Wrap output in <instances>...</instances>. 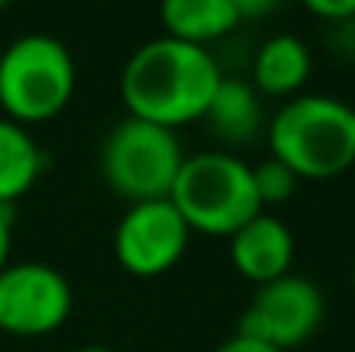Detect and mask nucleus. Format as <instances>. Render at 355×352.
Here are the masks:
<instances>
[{"instance_id":"nucleus-8","label":"nucleus","mask_w":355,"mask_h":352,"mask_svg":"<svg viewBox=\"0 0 355 352\" xmlns=\"http://www.w3.org/2000/svg\"><path fill=\"white\" fill-rule=\"evenodd\" d=\"M190 245V228L180 211L162 201L128 204L114 228V255L131 276H162L169 273Z\"/></svg>"},{"instance_id":"nucleus-16","label":"nucleus","mask_w":355,"mask_h":352,"mask_svg":"<svg viewBox=\"0 0 355 352\" xmlns=\"http://www.w3.org/2000/svg\"><path fill=\"white\" fill-rule=\"evenodd\" d=\"M214 352H276V349H269V346H262V342H255V339H245V335H232L228 342H221Z\"/></svg>"},{"instance_id":"nucleus-9","label":"nucleus","mask_w":355,"mask_h":352,"mask_svg":"<svg viewBox=\"0 0 355 352\" xmlns=\"http://www.w3.org/2000/svg\"><path fill=\"white\" fill-rule=\"evenodd\" d=\"M293 252H297L293 232L286 228V221H279L269 211L255 215L248 225H241L228 238L232 266L245 280H252L255 287L293 273Z\"/></svg>"},{"instance_id":"nucleus-17","label":"nucleus","mask_w":355,"mask_h":352,"mask_svg":"<svg viewBox=\"0 0 355 352\" xmlns=\"http://www.w3.org/2000/svg\"><path fill=\"white\" fill-rule=\"evenodd\" d=\"M235 7H238V21H245V17H262V14H272V10H276L272 0H235Z\"/></svg>"},{"instance_id":"nucleus-3","label":"nucleus","mask_w":355,"mask_h":352,"mask_svg":"<svg viewBox=\"0 0 355 352\" xmlns=\"http://www.w3.org/2000/svg\"><path fill=\"white\" fill-rule=\"evenodd\" d=\"M169 204L180 211L190 235L200 232L214 238H232L241 225L262 215L248 162L225 149L187 156L169 190Z\"/></svg>"},{"instance_id":"nucleus-10","label":"nucleus","mask_w":355,"mask_h":352,"mask_svg":"<svg viewBox=\"0 0 355 352\" xmlns=\"http://www.w3.org/2000/svg\"><path fill=\"white\" fill-rule=\"evenodd\" d=\"M311 76V49L297 35H272L255 52L252 87L259 97H300Z\"/></svg>"},{"instance_id":"nucleus-11","label":"nucleus","mask_w":355,"mask_h":352,"mask_svg":"<svg viewBox=\"0 0 355 352\" xmlns=\"http://www.w3.org/2000/svg\"><path fill=\"white\" fill-rule=\"evenodd\" d=\"M204 121L211 124V131L225 145H245L266 124V117H262V97L255 94V87L248 80L221 76V83H218L211 104H207Z\"/></svg>"},{"instance_id":"nucleus-20","label":"nucleus","mask_w":355,"mask_h":352,"mask_svg":"<svg viewBox=\"0 0 355 352\" xmlns=\"http://www.w3.org/2000/svg\"><path fill=\"white\" fill-rule=\"evenodd\" d=\"M352 287H355V266H352Z\"/></svg>"},{"instance_id":"nucleus-14","label":"nucleus","mask_w":355,"mask_h":352,"mask_svg":"<svg viewBox=\"0 0 355 352\" xmlns=\"http://www.w3.org/2000/svg\"><path fill=\"white\" fill-rule=\"evenodd\" d=\"M252 169V187H255V197H259V204H262V211L266 208H276V204H286L293 194H297V176L279 162V159H262V162H255V166H248Z\"/></svg>"},{"instance_id":"nucleus-19","label":"nucleus","mask_w":355,"mask_h":352,"mask_svg":"<svg viewBox=\"0 0 355 352\" xmlns=\"http://www.w3.org/2000/svg\"><path fill=\"white\" fill-rule=\"evenodd\" d=\"M76 352H114V349H104V346H83V349H76Z\"/></svg>"},{"instance_id":"nucleus-5","label":"nucleus","mask_w":355,"mask_h":352,"mask_svg":"<svg viewBox=\"0 0 355 352\" xmlns=\"http://www.w3.org/2000/svg\"><path fill=\"white\" fill-rule=\"evenodd\" d=\"M183 159L187 156L176 131L124 117L101 145V176L128 204L162 201L169 197Z\"/></svg>"},{"instance_id":"nucleus-1","label":"nucleus","mask_w":355,"mask_h":352,"mask_svg":"<svg viewBox=\"0 0 355 352\" xmlns=\"http://www.w3.org/2000/svg\"><path fill=\"white\" fill-rule=\"evenodd\" d=\"M221 83V69L207 49L159 35L135 49L121 73V101L128 117L176 131L204 121L207 104Z\"/></svg>"},{"instance_id":"nucleus-2","label":"nucleus","mask_w":355,"mask_h":352,"mask_svg":"<svg viewBox=\"0 0 355 352\" xmlns=\"http://www.w3.org/2000/svg\"><path fill=\"white\" fill-rule=\"evenodd\" d=\"M269 156L297 180H335L355 166V108L338 97L300 94L269 121Z\"/></svg>"},{"instance_id":"nucleus-21","label":"nucleus","mask_w":355,"mask_h":352,"mask_svg":"<svg viewBox=\"0 0 355 352\" xmlns=\"http://www.w3.org/2000/svg\"><path fill=\"white\" fill-rule=\"evenodd\" d=\"M0 10H3V0H0Z\"/></svg>"},{"instance_id":"nucleus-6","label":"nucleus","mask_w":355,"mask_h":352,"mask_svg":"<svg viewBox=\"0 0 355 352\" xmlns=\"http://www.w3.org/2000/svg\"><path fill=\"white\" fill-rule=\"evenodd\" d=\"M324 318V294L314 280L286 273L255 287L248 308L238 318V335L255 339L276 352L304 346Z\"/></svg>"},{"instance_id":"nucleus-4","label":"nucleus","mask_w":355,"mask_h":352,"mask_svg":"<svg viewBox=\"0 0 355 352\" xmlns=\"http://www.w3.org/2000/svg\"><path fill=\"white\" fill-rule=\"evenodd\" d=\"M76 94V62L52 35H21L0 56V111L28 128L59 117Z\"/></svg>"},{"instance_id":"nucleus-13","label":"nucleus","mask_w":355,"mask_h":352,"mask_svg":"<svg viewBox=\"0 0 355 352\" xmlns=\"http://www.w3.org/2000/svg\"><path fill=\"white\" fill-rule=\"evenodd\" d=\"M45 156L28 128L0 117V208L21 201L42 176Z\"/></svg>"},{"instance_id":"nucleus-12","label":"nucleus","mask_w":355,"mask_h":352,"mask_svg":"<svg viewBox=\"0 0 355 352\" xmlns=\"http://www.w3.org/2000/svg\"><path fill=\"white\" fill-rule=\"evenodd\" d=\"M159 17L169 38L197 49H207V42L232 35L241 24L235 0H169L162 3Z\"/></svg>"},{"instance_id":"nucleus-7","label":"nucleus","mask_w":355,"mask_h":352,"mask_svg":"<svg viewBox=\"0 0 355 352\" xmlns=\"http://www.w3.org/2000/svg\"><path fill=\"white\" fill-rule=\"evenodd\" d=\"M73 315V287L49 262H7L0 269V332L42 339Z\"/></svg>"},{"instance_id":"nucleus-18","label":"nucleus","mask_w":355,"mask_h":352,"mask_svg":"<svg viewBox=\"0 0 355 352\" xmlns=\"http://www.w3.org/2000/svg\"><path fill=\"white\" fill-rule=\"evenodd\" d=\"M10 255V208H0V269Z\"/></svg>"},{"instance_id":"nucleus-15","label":"nucleus","mask_w":355,"mask_h":352,"mask_svg":"<svg viewBox=\"0 0 355 352\" xmlns=\"http://www.w3.org/2000/svg\"><path fill=\"white\" fill-rule=\"evenodd\" d=\"M307 10L328 24H352L355 21V0H311Z\"/></svg>"}]
</instances>
